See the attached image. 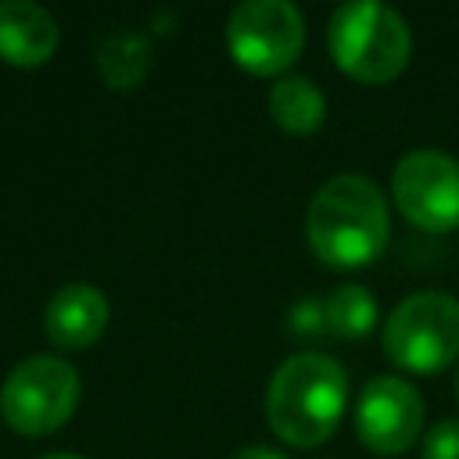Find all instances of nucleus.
Listing matches in <instances>:
<instances>
[{"label": "nucleus", "mask_w": 459, "mask_h": 459, "mask_svg": "<svg viewBox=\"0 0 459 459\" xmlns=\"http://www.w3.org/2000/svg\"><path fill=\"white\" fill-rule=\"evenodd\" d=\"M108 326V298L93 283H65L43 308V333L54 348H90Z\"/></svg>", "instance_id": "nucleus-9"}, {"label": "nucleus", "mask_w": 459, "mask_h": 459, "mask_svg": "<svg viewBox=\"0 0 459 459\" xmlns=\"http://www.w3.org/2000/svg\"><path fill=\"white\" fill-rule=\"evenodd\" d=\"M97 68L111 90H136L151 68V47L140 32H108L97 47Z\"/></svg>", "instance_id": "nucleus-12"}, {"label": "nucleus", "mask_w": 459, "mask_h": 459, "mask_svg": "<svg viewBox=\"0 0 459 459\" xmlns=\"http://www.w3.org/2000/svg\"><path fill=\"white\" fill-rule=\"evenodd\" d=\"M43 459H86V455H75V452H50V455H43Z\"/></svg>", "instance_id": "nucleus-16"}, {"label": "nucleus", "mask_w": 459, "mask_h": 459, "mask_svg": "<svg viewBox=\"0 0 459 459\" xmlns=\"http://www.w3.org/2000/svg\"><path fill=\"white\" fill-rule=\"evenodd\" d=\"M323 319L337 337H366L377 323V301L366 287L359 283H341L326 305H323Z\"/></svg>", "instance_id": "nucleus-13"}, {"label": "nucleus", "mask_w": 459, "mask_h": 459, "mask_svg": "<svg viewBox=\"0 0 459 459\" xmlns=\"http://www.w3.org/2000/svg\"><path fill=\"white\" fill-rule=\"evenodd\" d=\"M348 405V373L326 351L290 355L265 387V420L273 434L294 448L323 445Z\"/></svg>", "instance_id": "nucleus-2"}, {"label": "nucleus", "mask_w": 459, "mask_h": 459, "mask_svg": "<svg viewBox=\"0 0 459 459\" xmlns=\"http://www.w3.org/2000/svg\"><path fill=\"white\" fill-rule=\"evenodd\" d=\"M226 43L251 75H280L305 47V18L290 0H244L230 11Z\"/></svg>", "instance_id": "nucleus-6"}, {"label": "nucleus", "mask_w": 459, "mask_h": 459, "mask_svg": "<svg viewBox=\"0 0 459 459\" xmlns=\"http://www.w3.org/2000/svg\"><path fill=\"white\" fill-rule=\"evenodd\" d=\"M61 29L54 14L32 0H4L0 4V57L18 68L47 65L57 50Z\"/></svg>", "instance_id": "nucleus-10"}, {"label": "nucleus", "mask_w": 459, "mask_h": 459, "mask_svg": "<svg viewBox=\"0 0 459 459\" xmlns=\"http://www.w3.org/2000/svg\"><path fill=\"white\" fill-rule=\"evenodd\" d=\"M79 391L82 387L72 362L61 355H29L7 373L0 387V412L18 434L43 437L72 420Z\"/></svg>", "instance_id": "nucleus-5"}, {"label": "nucleus", "mask_w": 459, "mask_h": 459, "mask_svg": "<svg viewBox=\"0 0 459 459\" xmlns=\"http://www.w3.org/2000/svg\"><path fill=\"white\" fill-rule=\"evenodd\" d=\"M269 115L280 129L294 133V136H305V133H316L326 118V97L323 90L305 79V75H283L280 82H273L269 90Z\"/></svg>", "instance_id": "nucleus-11"}, {"label": "nucleus", "mask_w": 459, "mask_h": 459, "mask_svg": "<svg viewBox=\"0 0 459 459\" xmlns=\"http://www.w3.org/2000/svg\"><path fill=\"white\" fill-rule=\"evenodd\" d=\"M326 47L344 75L377 86L409 65L412 32L405 18L387 4L348 0L330 14Z\"/></svg>", "instance_id": "nucleus-3"}, {"label": "nucleus", "mask_w": 459, "mask_h": 459, "mask_svg": "<svg viewBox=\"0 0 459 459\" xmlns=\"http://www.w3.org/2000/svg\"><path fill=\"white\" fill-rule=\"evenodd\" d=\"M233 459H287V455L276 448H265V445H247V448H237Z\"/></svg>", "instance_id": "nucleus-15"}, {"label": "nucleus", "mask_w": 459, "mask_h": 459, "mask_svg": "<svg viewBox=\"0 0 459 459\" xmlns=\"http://www.w3.org/2000/svg\"><path fill=\"white\" fill-rule=\"evenodd\" d=\"M423 459H459V420H441L427 430Z\"/></svg>", "instance_id": "nucleus-14"}, {"label": "nucleus", "mask_w": 459, "mask_h": 459, "mask_svg": "<svg viewBox=\"0 0 459 459\" xmlns=\"http://www.w3.org/2000/svg\"><path fill=\"white\" fill-rule=\"evenodd\" d=\"M391 194L402 215L427 230H459V161L445 151H409L391 176Z\"/></svg>", "instance_id": "nucleus-7"}, {"label": "nucleus", "mask_w": 459, "mask_h": 459, "mask_svg": "<svg viewBox=\"0 0 459 459\" xmlns=\"http://www.w3.org/2000/svg\"><path fill=\"white\" fill-rule=\"evenodd\" d=\"M384 351L409 373H441L459 359V298L416 290L384 323Z\"/></svg>", "instance_id": "nucleus-4"}, {"label": "nucleus", "mask_w": 459, "mask_h": 459, "mask_svg": "<svg viewBox=\"0 0 459 459\" xmlns=\"http://www.w3.org/2000/svg\"><path fill=\"white\" fill-rule=\"evenodd\" d=\"M455 394H459V377H455Z\"/></svg>", "instance_id": "nucleus-17"}, {"label": "nucleus", "mask_w": 459, "mask_h": 459, "mask_svg": "<svg viewBox=\"0 0 459 459\" xmlns=\"http://www.w3.org/2000/svg\"><path fill=\"white\" fill-rule=\"evenodd\" d=\"M355 430L377 455H398L412 448L423 430V398L402 377H373L355 405Z\"/></svg>", "instance_id": "nucleus-8"}, {"label": "nucleus", "mask_w": 459, "mask_h": 459, "mask_svg": "<svg viewBox=\"0 0 459 459\" xmlns=\"http://www.w3.org/2000/svg\"><path fill=\"white\" fill-rule=\"evenodd\" d=\"M305 233L316 258L330 269H359L380 258L391 233V215L380 186L369 176H330L305 212Z\"/></svg>", "instance_id": "nucleus-1"}]
</instances>
